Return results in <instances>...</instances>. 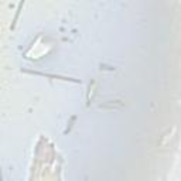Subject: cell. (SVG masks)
Instances as JSON below:
<instances>
[{
  "instance_id": "cell-1",
  "label": "cell",
  "mask_w": 181,
  "mask_h": 181,
  "mask_svg": "<svg viewBox=\"0 0 181 181\" xmlns=\"http://www.w3.org/2000/svg\"><path fill=\"white\" fill-rule=\"evenodd\" d=\"M125 106V103L122 102V101H107L105 103H102L99 107H102V109H113V110H119V109H122V107Z\"/></svg>"
},
{
  "instance_id": "cell-2",
  "label": "cell",
  "mask_w": 181,
  "mask_h": 181,
  "mask_svg": "<svg viewBox=\"0 0 181 181\" xmlns=\"http://www.w3.org/2000/svg\"><path fill=\"white\" fill-rule=\"evenodd\" d=\"M96 82L95 81H91V84H89V89H88V95H86V101H88V105L89 103H92V101H94V96L96 94Z\"/></svg>"
},
{
  "instance_id": "cell-3",
  "label": "cell",
  "mask_w": 181,
  "mask_h": 181,
  "mask_svg": "<svg viewBox=\"0 0 181 181\" xmlns=\"http://www.w3.org/2000/svg\"><path fill=\"white\" fill-rule=\"evenodd\" d=\"M24 1H26V0H20V3H19V6H17V11H16L14 20H13V24H11V28H14V27H16V24H17V20H19V17H20L21 9H23V6H24Z\"/></svg>"
},
{
  "instance_id": "cell-4",
  "label": "cell",
  "mask_w": 181,
  "mask_h": 181,
  "mask_svg": "<svg viewBox=\"0 0 181 181\" xmlns=\"http://www.w3.org/2000/svg\"><path fill=\"white\" fill-rule=\"evenodd\" d=\"M75 120H76V116H72V117H71V120H69V123H68V128H67V129L64 130V133H65V135H67V133H68V132H69V130L72 129V125H74V122H75Z\"/></svg>"
},
{
  "instance_id": "cell-5",
  "label": "cell",
  "mask_w": 181,
  "mask_h": 181,
  "mask_svg": "<svg viewBox=\"0 0 181 181\" xmlns=\"http://www.w3.org/2000/svg\"><path fill=\"white\" fill-rule=\"evenodd\" d=\"M101 69H106V71H115V68H113V67H107V65H103V64H101Z\"/></svg>"
}]
</instances>
